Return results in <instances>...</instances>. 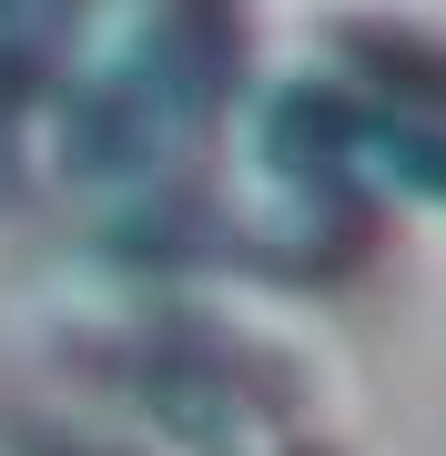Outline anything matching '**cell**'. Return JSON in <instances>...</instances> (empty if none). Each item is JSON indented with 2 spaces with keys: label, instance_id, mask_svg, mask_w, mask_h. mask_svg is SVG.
Instances as JSON below:
<instances>
[{
  "label": "cell",
  "instance_id": "obj_1",
  "mask_svg": "<svg viewBox=\"0 0 446 456\" xmlns=\"http://www.w3.org/2000/svg\"><path fill=\"white\" fill-rule=\"evenodd\" d=\"M71 20H82V0H0V203L31 183V122L61 71Z\"/></svg>",
  "mask_w": 446,
  "mask_h": 456
}]
</instances>
